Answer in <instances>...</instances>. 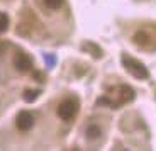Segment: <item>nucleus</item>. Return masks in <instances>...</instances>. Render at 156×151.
<instances>
[{
	"instance_id": "3",
	"label": "nucleus",
	"mask_w": 156,
	"mask_h": 151,
	"mask_svg": "<svg viewBox=\"0 0 156 151\" xmlns=\"http://www.w3.org/2000/svg\"><path fill=\"white\" fill-rule=\"evenodd\" d=\"M14 66H16V70L20 71V73H27V71H31V68H32V61H31V58H29L27 54L17 53L16 56H14Z\"/></svg>"
},
{
	"instance_id": "9",
	"label": "nucleus",
	"mask_w": 156,
	"mask_h": 151,
	"mask_svg": "<svg viewBox=\"0 0 156 151\" xmlns=\"http://www.w3.org/2000/svg\"><path fill=\"white\" fill-rule=\"evenodd\" d=\"M44 5L48 9H51V10H56V9H59L63 5V0H44Z\"/></svg>"
},
{
	"instance_id": "8",
	"label": "nucleus",
	"mask_w": 156,
	"mask_h": 151,
	"mask_svg": "<svg viewBox=\"0 0 156 151\" xmlns=\"http://www.w3.org/2000/svg\"><path fill=\"white\" fill-rule=\"evenodd\" d=\"M39 93H41V92H39V90H27V92L24 93V100H26V102H29V104H31V102H34L36 99L39 97Z\"/></svg>"
},
{
	"instance_id": "2",
	"label": "nucleus",
	"mask_w": 156,
	"mask_h": 151,
	"mask_svg": "<svg viewBox=\"0 0 156 151\" xmlns=\"http://www.w3.org/2000/svg\"><path fill=\"white\" fill-rule=\"evenodd\" d=\"M76 110H78V104L75 100H63L58 107V116L63 120H70L75 117Z\"/></svg>"
},
{
	"instance_id": "4",
	"label": "nucleus",
	"mask_w": 156,
	"mask_h": 151,
	"mask_svg": "<svg viewBox=\"0 0 156 151\" xmlns=\"http://www.w3.org/2000/svg\"><path fill=\"white\" fill-rule=\"evenodd\" d=\"M16 126H17V129H20V131H29V129L34 126V117H32L29 112H20L19 116H17V119H16Z\"/></svg>"
},
{
	"instance_id": "7",
	"label": "nucleus",
	"mask_w": 156,
	"mask_h": 151,
	"mask_svg": "<svg viewBox=\"0 0 156 151\" xmlns=\"http://www.w3.org/2000/svg\"><path fill=\"white\" fill-rule=\"evenodd\" d=\"M134 41H136L137 44H141V46H146V44L149 43V36L146 34V32H136V36H134Z\"/></svg>"
},
{
	"instance_id": "5",
	"label": "nucleus",
	"mask_w": 156,
	"mask_h": 151,
	"mask_svg": "<svg viewBox=\"0 0 156 151\" xmlns=\"http://www.w3.org/2000/svg\"><path fill=\"white\" fill-rule=\"evenodd\" d=\"M119 92H121V102H131L134 99V90L129 88V87H121L119 88Z\"/></svg>"
},
{
	"instance_id": "1",
	"label": "nucleus",
	"mask_w": 156,
	"mask_h": 151,
	"mask_svg": "<svg viewBox=\"0 0 156 151\" xmlns=\"http://www.w3.org/2000/svg\"><path fill=\"white\" fill-rule=\"evenodd\" d=\"M122 63H124V68L131 75H133V77L141 78V80H146V78L149 77L148 70H146V66L143 65V63H139L137 59L129 58V56H122Z\"/></svg>"
},
{
	"instance_id": "6",
	"label": "nucleus",
	"mask_w": 156,
	"mask_h": 151,
	"mask_svg": "<svg viewBox=\"0 0 156 151\" xmlns=\"http://www.w3.org/2000/svg\"><path fill=\"white\" fill-rule=\"evenodd\" d=\"M98 136H100V128H97L95 124L87 128V138H88V139H97Z\"/></svg>"
},
{
	"instance_id": "11",
	"label": "nucleus",
	"mask_w": 156,
	"mask_h": 151,
	"mask_svg": "<svg viewBox=\"0 0 156 151\" xmlns=\"http://www.w3.org/2000/svg\"><path fill=\"white\" fill-rule=\"evenodd\" d=\"M46 61L49 63V65H53V63H55V58H53V56H46Z\"/></svg>"
},
{
	"instance_id": "10",
	"label": "nucleus",
	"mask_w": 156,
	"mask_h": 151,
	"mask_svg": "<svg viewBox=\"0 0 156 151\" xmlns=\"http://www.w3.org/2000/svg\"><path fill=\"white\" fill-rule=\"evenodd\" d=\"M9 27V17L5 14H0V32H5Z\"/></svg>"
}]
</instances>
